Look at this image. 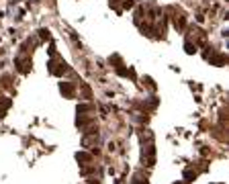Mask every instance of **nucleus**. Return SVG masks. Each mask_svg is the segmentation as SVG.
<instances>
[{
	"label": "nucleus",
	"mask_w": 229,
	"mask_h": 184,
	"mask_svg": "<svg viewBox=\"0 0 229 184\" xmlns=\"http://www.w3.org/2000/svg\"><path fill=\"white\" fill-rule=\"evenodd\" d=\"M76 158H78V162H90V155L84 153V151L82 153H76Z\"/></svg>",
	"instance_id": "obj_3"
},
{
	"label": "nucleus",
	"mask_w": 229,
	"mask_h": 184,
	"mask_svg": "<svg viewBox=\"0 0 229 184\" xmlns=\"http://www.w3.org/2000/svg\"><path fill=\"white\" fill-rule=\"evenodd\" d=\"M184 47H186V53H194V51H196V45H192L190 41H186V45H184Z\"/></svg>",
	"instance_id": "obj_4"
},
{
	"label": "nucleus",
	"mask_w": 229,
	"mask_h": 184,
	"mask_svg": "<svg viewBox=\"0 0 229 184\" xmlns=\"http://www.w3.org/2000/svg\"><path fill=\"white\" fill-rule=\"evenodd\" d=\"M184 178L190 182V180H194V178H196V172H192V170H184Z\"/></svg>",
	"instance_id": "obj_2"
},
{
	"label": "nucleus",
	"mask_w": 229,
	"mask_h": 184,
	"mask_svg": "<svg viewBox=\"0 0 229 184\" xmlns=\"http://www.w3.org/2000/svg\"><path fill=\"white\" fill-rule=\"evenodd\" d=\"M223 61H225V55H223V53H221V55H217V57H213V63H217V66H221Z\"/></svg>",
	"instance_id": "obj_5"
},
{
	"label": "nucleus",
	"mask_w": 229,
	"mask_h": 184,
	"mask_svg": "<svg viewBox=\"0 0 229 184\" xmlns=\"http://www.w3.org/2000/svg\"><path fill=\"white\" fill-rule=\"evenodd\" d=\"M176 184H178V182H176Z\"/></svg>",
	"instance_id": "obj_7"
},
{
	"label": "nucleus",
	"mask_w": 229,
	"mask_h": 184,
	"mask_svg": "<svg viewBox=\"0 0 229 184\" xmlns=\"http://www.w3.org/2000/svg\"><path fill=\"white\" fill-rule=\"evenodd\" d=\"M39 35H41V39H49V31H47V29H41Z\"/></svg>",
	"instance_id": "obj_6"
},
{
	"label": "nucleus",
	"mask_w": 229,
	"mask_h": 184,
	"mask_svg": "<svg viewBox=\"0 0 229 184\" xmlns=\"http://www.w3.org/2000/svg\"><path fill=\"white\" fill-rule=\"evenodd\" d=\"M59 88H61V92H66L68 96H72V92H74L72 84H68V82H61V84H59Z\"/></svg>",
	"instance_id": "obj_1"
}]
</instances>
